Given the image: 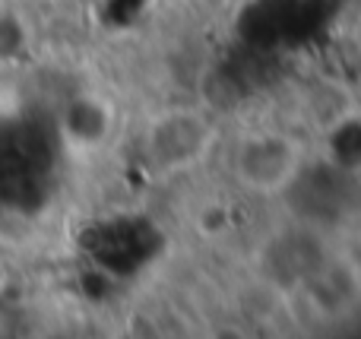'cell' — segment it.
<instances>
[{
  "label": "cell",
  "instance_id": "obj_1",
  "mask_svg": "<svg viewBox=\"0 0 361 339\" xmlns=\"http://www.w3.org/2000/svg\"><path fill=\"white\" fill-rule=\"evenodd\" d=\"M231 175L254 194H279L292 187L305 168V146L286 130H247L231 146Z\"/></svg>",
  "mask_w": 361,
  "mask_h": 339
},
{
  "label": "cell",
  "instance_id": "obj_2",
  "mask_svg": "<svg viewBox=\"0 0 361 339\" xmlns=\"http://www.w3.org/2000/svg\"><path fill=\"white\" fill-rule=\"evenodd\" d=\"M216 143V124L197 108H169L146 127L143 149L159 171H180L209 156Z\"/></svg>",
  "mask_w": 361,
  "mask_h": 339
}]
</instances>
